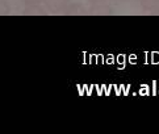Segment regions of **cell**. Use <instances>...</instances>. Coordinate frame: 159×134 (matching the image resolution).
Returning <instances> with one entry per match:
<instances>
[{"label": "cell", "mask_w": 159, "mask_h": 134, "mask_svg": "<svg viewBox=\"0 0 159 134\" xmlns=\"http://www.w3.org/2000/svg\"><path fill=\"white\" fill-rule=\"evenodd\" d=\"M138 2L146 8H152L157 4H159V0H138Z\"/></svg>", "instance_id": "obj_1"}, {"label": "cell", "mask_w": 159, "mask_h": 134, "mask_svg": "<svg viewBox=\"0 0 159 134\" xmlns=\"http://www.w3.org/2000/svg\"><path fill=\"white\" fill-rule=\"evenodd\" d=\"M8 12V5L4 0H0V15L2 13H7Z\"/></svg>", "instance_id": "obj_2"}, {"label": "cell", "mask_w": 159, "mask_h": 134, "mask_svg": "<svg viewBox=\"0 0 159 134\" xmlns=\"http://www.w3.org/2000/svg\"><path fill=\"white\" fill-rule=\"evenodd\" d=\"M25 4L28 5H36V4H39V3H42L43 0H22Z\"/></svg>", "instance_id": "obj_3"}, {"label": "cell", "mask_w": 159, "mask_h": 134, "mask_svg": "<svg viewBox=\"0 0 159 134\" xmlns=\"http://www.w3.org/2000/svg\"><path fill=\"white\" fill-rule=\"evenodd\" d=\"M88 2H91V3H101V2H104V0H88Z\"/></svg>", "instance_id": "obj_4"}, {"label": "cell", "mask_w": 159, "mask_h": 134, "mask_svg": "<svg viewBox=\"0 0 159 134\" xmlns=\"http://www.w3.org/2000/svg\"><path fill=\"white\" fill-rule=\"evenodd\" d=\"M61 2H70V0H61Z\"/></svg>", "instance_id": "obj_5"}]
</instances>
